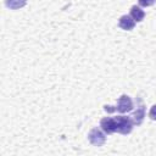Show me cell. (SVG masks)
Segmentation results:
<instances>
[{
    "mask_svg": "<svg viewBox=\"0 0 156 156\" xmlns=\"http://www.w3.org/2000/svg\"><path fill=\"white\" fill-rule=\"evenodd\" d=\"M133 119L128 116H116V117H104L100 121V127L106 134L119 133L123 135L129 134L133 130Z\"/></svg>",
    "mask_w": 156,
    "mask_h": 156,
    "instance_id": "obj_1",
    "label": "cell"
},
{
    "mask_svg": "<svg viewBox=\"0 0 156 156\" xmlns=\"http://www.w3.org/2000/svg\"><path fill=\"white\" fill-rule=\"evenodd\" d=\"M138 2L143 7H149V6H152L155 4V0H138Z\"/></svg>",
    "mask_w": 156,
    "mask_h": 156,
    "instance_id": "obj_8",
    "label": "cell"
},
{
    "mask_svg": "<svg viewBox=\"0 0 156 156\" xmlns=\"http://www.w3.org/2000/svg\"><path fill=\"white\" fill-rule=\"evenodd\" d=\"M133 119V123L136 126H140L145 118V105L141 101L140 98H138V105H136V110L133 112V115L130 116Z\"/></svg>",
    "mask_w": 156,
    "mask_h": 156,
    "instance_id": "obj_4",
    "label": "cell"
},
{
    "mask_svg": "<svg viewBox=\"0 0 156 156\" xmlns=\"http://www.w3.org/2000/svg\"><path fill=\"white\" fill-rule=\"evenodd\" d=\"M130 17L135 21V22H141L143 20H144V17H145V12L139 7V6H136V5H133L132 7H130Z\"/></svg>",
    "mask_w": 156,
    "mask_h": 156,
    "instance_id": "obj_6",
    "label": "cell"
},
{
    "mask_svg": "<svg viewBox=\"0 0 156 156\" xmlns=\"http://www.w3.org/2000/svg\"><path fill=\"white\" fill-rule=\"evenodd\" d=\"M5 4L11 10H18V9H22L23 6H26L27 0H5Z\"/></svg>",
    "mask_w": 156,
    "mask_h": 156,
    "instance_id": "obj_7",
    "label": "cell"
},
{
    "mask_svg": "<svg viewBox=\"0 0 156 156\" xmlns=\"http://www.w3.org/2000/svg\"><path fill=\"white\" fill-rule=\"evenodd\" d=\"M104 110L107 113H112V112H121V113H126L133 110V101L130 99V96L123 94L117 99V104L116 106L112 105H104Z\"/></svg>",
    "mask_w": 156,
    "mask_h": 156,
    "instance_id": "obj_2",
    "label": "cell"
},
{
    "mask_svg": "<svg viewBox=\"0 0 156 156\" xmlns=\"http://www.w3.org/2000/svg\"><path fill=\"white\" fill-rule=\"evenodd\" d=\"M105 134L106 133L102 129L95 127L88 133V140L94 146H102L106 141V135Z\"/></svg>",
    "mask_w": 156,
    "mask_h": 156,
    "instance_id": "obj_3",
    "label": "cell"
},
{
    "mask_svg": "<svg viewBox=\"0 0 156 156\" xmlns=\"http://www.w3.org/2000/svg\"><path fill=\"white\" fill-rule=\"evenodd\" d=\"M118 26L123 30H132L135 26V21L130 17V15H123L118 20Z\"/></svg>",
    "mask_w": 156,
    "mask_h": 156,
    "instance_id": "obj_5",
    "label": "cell"
},
{
    "mask_svg": "<svg viewBox=\"0 0 156 156\" xmlns=\"http://www.w3.org/2000/svg\"><path fill=\"white\" fill-rule=\"evenodd\" d=\"M149 117L152 119V121H156V104L151 106L150 111H149Z\"/></svg>",
    "mask_w": 156,
    "mask_h": 156,
    "instance_id": "obj_9",
    "label": "cell"
}]
</instances>
